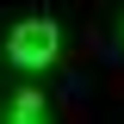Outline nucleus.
<instances>
[{"label":"nucleus","mask_w":124,"mask_h":124,"mask_svg":"<svg viewBox=\"0 0 124 124\" xmlns=\"http://www.w3.org/2000/svg\"><path fill=\"white\" fill-rule=\"evenodd\" d=\"M6 56H13L25 75H44V68H56V56H62V25H56V19H25V25H13V37H6Z\"/></svg>","instance_id":"1"},{"label":"nucleus","mask_w":124,"mask_h":124,"mask_svg":"<svg viewBox=\"0 0 124 124\" xmlns=\"http://www.w3.org/2000/svg\"><path fill=\"white\" fill-rule=\"evenodd\" d=\"M6 124H50V112H44V93H19V99H13V118H6Z\"/></svg>","instance_id":"2"}]
</instances>
